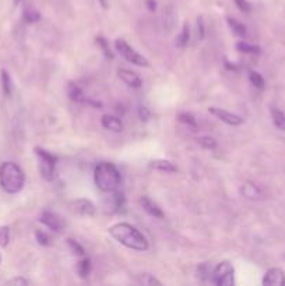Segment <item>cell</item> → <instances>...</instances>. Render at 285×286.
<instances>
[{
    "instance_id": "cell-1",
    "label": "cell",
    "mask_w": 285,
    "mask_h": 286,
    "mask_svg": "<svg viewBox=\"0 0 285 286\" xmlns=\"http://www.w3.org/2000/svg\"><path fill=\"white\" fill-rule=\"evenodd\" d=\"M109 235L120 243L124 247L134 250V251H147L148 250V240L140 232L139 229L127 222H119L112 225L108 229Z\"/></svg>"
},
{
    "instance_id": "cell-2",
    "label": "cell",
    "mask_w": 285,
    "mask_h": 286,
    "mask_svg": "<svg viewBox=\"0 0 285 286\" xmlns=\"http://www.w3.org/2000/svg\"><path fill=\"white\" fill-rule=\"evenodd\" d=\"M94 182L102 193H114L122 185V175L114 163L101 162L94 170Z\"/></svg>"
},
{
    "instance_id": "cell-3",
    "label": "cell",
    "mask_w": 285,
    "mask_h": 286,
    "mask_svg": "<svg viewBox=\"0 0 285 286\" xmlns=\"http://www.w3.org/2000/svg\"><path fill=\"white\" fill-rule=\"evenodd\" d=\"M25 185L23 169L14 162H3L0 165V187L8 194H17Z\"/></svg>"
},
{
    "instance_id": "cell-4",
    "label": "cell",
    "mask_w": 285,
    "mask_h": 286,
    "mask_svg": "<svg viewBox=\"0 0 285 286\" xmlns=\"http://www.w3.org/2000/svg\"><path fill=\"white\" fill-rule=\"evenodd\" d=\"M35 154L39 159V172H41V176L51 182L55 178V169H56V162H57V158L54 154L48 152L47 149L41 147L34 148Z\"/></svg>"
},
{
    "instance_id": "cell-5",
    "label": "cell",
    "mask_w": 285,
    "mask_h": 286,
    "mask_svg": "<svg viewBox=\"0 0 285 286\" xmlns=\"http://www.w3.org/2000/svg\"><path fill=\"white\" fill-rule=\"evenodd\" d=\"M115 49L117 53L120 54L123 59H126L127 62L136 66H141V67H148L150 62L148 59H146L143 54H140L134 48H131L124 39H116L115 41Z\"/></svg>"
},
{
    "instance_id": "cell-6",
    "label": "cell",
    "mask_w": 285,
    "mask_h": 286,
    "mask_svg": "<svg viewBox=\"0 0 285 286\" xmlns=\"http://www.w3.org/2000/svg\"><path fill=\"white\" fill-rule=\"evenodd\" d=\"M233 274H235V270H233L232 264L228 261H223L213 270L211 278H213V282L218 286H233L235 285Z\"/></svg>"
},
{
    "instance_id": "cell-7",
    "label": "cell",
    "mask_w": 285,
    "mask_h": 286,
    "mask_svg": "<svg viewBox=\"0 0 285 286\" xmlns=\"http://www.w3.org/2000/svg\"><path fill=\"white\" fill-rule=\"evenodd\" d=\"M70 211L73 214H77L81 217H93L95 214V205L87 198H78L69 204Z\"/></svg>"
},
{
    "instance_id": "cell-8",
    "label": "cell",
    "mask_w": 285,
    "mask_h": 286,
    "mask_svg": "<svg viewBox=\"0 0 285 286\" xmlns=\"http://www.w3.org/2000/svg\"><path fill=\"white\" fill-rule=\"evenodd\" d=\"M39 221L55 233H62L63 229H64V222H63V219L59 217L57 214H55V212H49V211L42 212V215L39 218Z\"/></svg>"
},
{
    "instance_id": "cell-9",
    "label": "cell",
    "mask_w": 285,
    "mask_h": 286,
    "mask_svg": "<svg viewBox=\"0 0 285 286\" xmlns=\"http://www.w3.org/2000/svg\"><path fill=\"white\" fill-rule=\"evenodd\" d=\"M208 112H210L211 115H214L216 117H218L221 122L228 124V126H240V124L243 123V119L239 116V115H235V113L228 112V110H225V109L210 108Z\"/></svg>"
},
{
    "instance_id": "cell-10",
    "label": "cell",
    "mask_w": 285,
    "mask_h": 286,
    "mask_svg": "<svg viewBox=\"0 0 285 286\" xmlns=\"http://www.w3.org/2000/svg\"><path fill=\"white\" fill-rule=\"evenodd\" d=\"M266 286H285V272L281 268H270L262 281Z\"/></svg>"
},
{
    "instance_id": "cell-11",
    "label": "cell",
    "mask_w": 285,
    "mask_h": 286,
    "mask_svg": "<svg viewBox=\"0 0 285 286\" xmlns=\"http://www.w3.org/2000/svg\"><path fill=\"white\" fill-rule=\"evenodd\" d=\"M240 194L245 198L252 200V201H257V200H262L263 198L262 189L257 185H254L253 182H245L242 185V187H240Z\"/></svg>"
},
{
    "instance_id": "cell-12",
    "label": "cell",
    "mask_w": 285,
    "mask_h": 286,
    "mask_svg": "<svg viewBox=\"0 0 285 286\" xmlns=\"http://www.w3.org/2000/svg\"><path fill=\"white\" fill-rule=\"evenodd\" d=\"M117 76L124 84L129 85L131 88H140L143 85V81L139 77V74H136L134 71H130V70L119 69L117 70Z\"/></svg>"
},
{
    "instance_id": "cell-13",
    "label": "cell",
    "mask_w": 285,
    "mask_h": 286,
    "mask_svg": "<svg viewBox=\"0 0 285 286\" xmlns=\"http://www.w3.org/2000/svg\"><path fill=\"white\" fill-rule=\"evenodd\" d=\"M140 205L143 207V209L146 211L147 214L150 215V217H154L157 219H162L164 218V212H162V209L155 204L150 197H147V195H143L141 198H140Z\"/></svg>"
},
{
    "instance_id": "cell-14",
    "label": "cell",
    "mask_w": 285,
    "mask_h": 286,
    "mask_svg": "<svg viewBox=\"0 0 285 286\" xmlns=\"http://www.w3.org/2000/svg\"><path fill=\"white\" fill-rule=\"evenodd\" d=\"M101 124L104 129H107L109 132L120 133L123 130V123L119 117L112 116V115H104L101 117Z\"/></svg>"
},
{
    "instance_id": "cell-15",
    "label": "cell",
    "mask_w": 285,
    "mask_h": 286,
    "mask_svg": "<svg viewBox=\"0 0 285 286\" xmlns=\"http://www.w3.org/2000/svg\"><path fill=\"white\" fill-rule=\"evenodd\" d=\"M148 168L154 170H160V172H165V173H173L176 172L177 168L167 159H153L148 162Z\"/></svg>"
},
{
    "instance_id": "cell-16",
    "label": "cell",
    "mask_w": 285,
    "mask_h": 286,
    "mask_svg": "<svg viewBox=\"0 0 285 286\" xmlns=\"http://www.w3.org/2000/svg\"><path fill=\"white\" fill-rule=\"evenodd\" d=\"M67 94H69L70 99L74 102H78V103H87V96L83 93V90L78 87L77 84L74 83H70L69 87H67Z\"/></svg>"
},
{
    "instance_id": "cell-17",
    "label": "cell",
    "mask_w": 285,
    "mask_h": 286,
    "mask_svg": "<svg viewBox=\"0 0 285 286\" xmlns=\"http://www.w3.org/2000/svg\"><path fill=\"white\" fill-rule=\"evenodd\" d=\"M227 23L231 27L232 32H233L236 37H239V38H245V37H246L247 31L245 24H242L240 21L235 20V18H231V17H227Z\"/></svg>"
},
{
    "instance_id": "cell-18",
    "label": "cell",
    "mask_w": 285,
    "mask_h": 286,
    "mask_svg": "<svg viewBox=\"0 0 285 286\" xmlns=\"http://www.w3.org/2000/svg\"><path fill=\"white\" fill-rule=\"evenodd\" d=\"M189 39H190V28H189V24L185 23L183 24V27H182V31H180V34L176 37V42H175V45H176V48H179V49H183V48L187 47Z\"/></svg>"
},
{
    "instance_id": "cell-19",
    "label": "cell",
    "mask_w": 285,
    "mask_h": 286,
    "mask_svg": "<svg viewBox=\"0 0 285 286\" xmlns=\"http://www.w3.org/2000/svg\"><path fill=\"white\" fill-rule=\"evenodd\" d=\"M77 274L81 279H85L91 274V260L90 258H83L77 263Z\"/></svg>"
},
{
    "instance_id": "cell-20",
    "label": "cell",
    "mask_w": 285,
    "mask_h": 286,
    "mask_svg": "<svg viewBox=\"0 0 285 286\" xmlns=\"http://www.w3.org/2000/svg\"><path fill=\"white\" fill-rule=\"evenodd\" d=\"M236 49H238L239 52H242V53H247V54H260L262 52V49L260 47H257V45H252V44H247L245 41H240L236 44Z\"/></svg>"
},
{
    "instance_id": "cell-21",
    "label": "cell",
    "mask_w": 285,
    "mask_h": 286,
    "mask_svg": "<svg viewBox=\"0 0 285 286\" xmlns=\"http://www.w3.org/2000/svg\"><path fill=\"white\" fill-rule=\"evenodd\" d=\"M271 119H273V123H274V126H276L277 129L285 132V115L280 109H271Z\"/></svg>"
},
{
    "instance_id": "cell-22",
    "label": "cell",
    "mask_w": 285,
    "mask_h": 286,
    "mask_svg": "<svg viewBox=\"0 0 285 286\" xmlns=\"http://www.w3.org/2000/svg\"><path fill=\"white\" fill-rule=\"evenodd\" d=\"M1 88H3V93L6 96H10L13 93V81L11 77L8 74L7 70H1Z\"/></svg>"
},
{
    "instance_id": "cell-23",
    "label": "cell",
    "mask_w": 285,
    "mask_h": 286,
    "mask_svg": "<svg viewBox=\"0 0 285 286\" xmlns=\"http://www.w3.org/2000/svg\"><path fill=\"white\" fill-rule=\"evenodd\" d=\"M177 120L182 124L187 126V129H192V130H196L197 129V123H196V119L193 116L192 113H187V112H182L177 115Z\"/></svg>"
},
{
    "instance_id": "cell-24",
    "label": "cell",
    "mask_w": 285,
    "mask_h": 286,
    "mask_svg": "<svg viewBox=\"0 0 285 286\" xmlns=\"http://www.w3.org/2000/svg\"><path fill=\"white\" fill-rule=\"evenodd\" d=\"M136 281L139 282L140 285H144V286L162 285L161 281H158V279L155 278L154 275H151V274H140L139 277L136 278Z\"/></svg>"
},
{
    "instance_id": "cell-25",
    "label": "cell",
    "mask_w": 285,
    "mask_h": 286,
    "mask_svg": "<svg viewBox=\"0 0 285 286\" xmlns=\"http://www.w3.org/2000/svg\"><path fill=\"white\" fill-rule=\"evenodd\" d=\"M197 143H199L204 149H210V151H213V149H216V148L218 147L217 140L210 137V136H200V137H197Z\"/></svg>"
},
{
    "instance_id": "cell-26",
    "label": "cell",
    "mask_w": 285,
    "mask_h": 286,
    "mask_svg": "<svg viewBox=\"0 0 285 286\" xmlns=\"http://www.w3.org/2000/svg\"><path fill=\"white\" fill-rule=\"evenodd\" d=\"M249 81L257 90H263L264 85H266V81H264L263 76L260 73H257V71H249Z\"/></svg>"
},
{
    "instance_id": "cell-27",
    "label": "cell",
    "mask_w": 285,
    "mask_h": 286,
    "mask_svg": "<svg viewBox=\"0 0 285 286\" xmlns=\"http://www.w3.org/2000/svg\"><path fill=\"white\" fill-rule=\"evenodd\" d=\"M95 41H97V45L102 49V52H104V54H105V57H108V59H114V53L111 52V48H109L108 41L104 38V37H97Z\"/></svg>"
},
{
    "instance_id": "cell-28",
    "label": "cell",
    "mask_w": 285,
    "mask_h": 286,
    "mask_svg": "<svg viewBox=\"0 0 285 286\" xmlns=\"http://www.w3.org/2000/svg\"><path fill=\"white\" fill-rule=\"evenodd\" d=\"M10 243V228L0 226V247H7Z\"/></svg>"
},
{
    "instance_id": "cell-29",
    "label": "cell",
    "mask_w": 285,
    "mask_h": 286,
    "mask_svg": "<svg viewBox=\"0 0 285 286\" xmlns=\"http://www.w3.org/2000/svg\"><path fill=\"white\" fill-rule=\"evenodd\" d=\"M35 239H37L38 244H41V246H49V244H51V238H49L48 233H45L44 231L37 229V231H35Z\"/></svg>"
},
{
    "instance_id": "cell-30",
    "label": "cell",
    "mask_w": 285,
    "mask_h": 286,
    "mask_svg": "<svg viewBox=\"0 0 285 286\" xmlns=\"http://www.w3.org/2000/svg\"><path fill=\"white\" fill-rule=\"evenodd\" d=\"M66 241H67V244H69L70 250H71V251H73L74 254L84 255V248H83V246H80V244H78L76 240L67 239Z\"/></svg>"
},
{
    "instance_id": "cell-31",
    "label": "cell",
    "mask_w": 285,
    "mask_h": 286,
    "mask_svg": "<svg viewBox=\"0 0 285 286\" xmlns=\"http://www.w3.org/2000/svg\"><path fill=\"white\" fill-rule=\"evenodd\" d=\"M39 16L38 11H35V10H27L25 13H24V20L27 21V23H37L39 21Z\"/></svg>"
},
{
    "instance_id": "cell-32",
    "label": "cell",
    "mask_w": 285,
    "mask_h": 286,
    "mask_svg": "<svg viewBox=\"0 0 285 286\" xmlns=\"http://www.w3.org/2000/svg\"><path fill=\"white\" fill-rule=\"evenodd\" d=\"M233 1H235L236 7L240 11H243V13H250L252 11V6H250V3L247 0H233Z\"/></svg>"
},
{
    "instance_id": "cell-33",
    "label": "cell",
    "mask_w": 285,
    "mask_h": 286,
    "mask_svg": "<svg viewBox=\"0 0 285 286\" xmlns=\"http://www.w3.org/2000/svg\"><path fill=\"white\" fill-rule=\"evenodd\" d=\"M6 284H7V285H14V286H25V285H30V281L23 278V277H16V278L7 281Z\"/></svg>"
},
{
    "instance_id": "cell-34",
    "label": "cell",
    "mask_w": 285,
    "mask_h": 286,
    "mask_svg": "<svg viewBox=\"0 0 285 286\" xmlns=\"http://www.w3.org/2000/svg\"><path fill=\"white\" fill-rule=\"evenodd\" d=\"M137 113H139V117L141 122H147V120L150 119V116H151V112H150V109L147 108V106H140Z\"/></svg>"
},
{
    "instance_id": "cell-35",
    "label": "cell",
    "mask_w": 285,
    "mask_h": 286,
    "mask_svg": "<svg viewBox=\"0 0 285 286\" xmlns=\"http://www.w3.org/2000/svg\"><path fill=\"white\" fill-rule=\"evenodd\" d=\"M204 35H206V31H204V21H203V17H199V18H197V38H199V41H203Z\"/></svg>"
},
{
    "instance_id": "cell-36",
    "label": "cell",
    "mask_w": 285,
    "mask_h": 286,
    "mask_svg": "<svg viewBox=\"0 0 285 286\" xmlns=\"http://www.w3.org/2000/svg\"><path fill=\"white\" fill-rule=\"evenodd\" d=\"M146 6L148 7L150 11H155V8H157V3H155V0H146Z\"/></svg>"
},
{
    "instance_id": "cell-37",
    "label": "cell",
    "mask_w": 285,
    "mask_h": 286,
    "mask_svg": "<svg viewBox=\"0 0 285 286\" xmlns=\"http://www.w3.org/2000/svg\"><path fill=\"white\" fill-rule=\"evenodd\" d=\"M100 3L102 4V7H104V8L108 7V3H107V0H100Z\"/></svg>"
},
{
    "instance_id": "cell-38",
    "label": "cell",
    "mask_w": 285,
    "mask_h": 286,
    "mask_svg": "<svg viewBox=\"0 0 285 286\" xmlns=\"http://www.w3.org/2000/svg\"><path fill=\"white\" fill-rule=\"evenodd\" d=\"M20 1H21V0H14V3H16V4L17 3H20Z\"/></svg>"
},
{
    "instance_id": "cell-39",
    "label": "cell",
    "mask_w": 285,
    "mask_h": 286,
    "mask_svg": "<svg viewBox=\"0 0 285 286\" xmlns=\"http://www.w3.org/2000/svg\"><path fill=\"white\" fill-rule=\"evenodd\" d=\"M0 263H1V255H0Z\"/></svg>"
}]
</instances>
